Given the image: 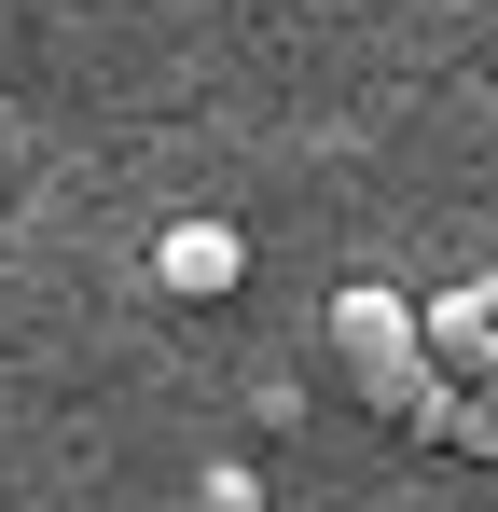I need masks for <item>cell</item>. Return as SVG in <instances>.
<instances>
[{
	"label": "cell",
	"mask_w": 498,
	"mask_h": 512,
	"mask_svg": "<svg viewBox=\"0 0 498 512\" xmlns=\"http://www.w3.org/2000/svg\"><path fill=\"white\" fill-rule=\"evenodd\" d=\"M153 277H166V291H236V277H249V236H236V222H166V236H153Z\"/></svg>",
	"instance_id": "7a4b0ae2"
},
{
	"label": "cell",
	"mask_w": 498,
	"mask_h": 512,
	"mask_svg": "<svg viewBox=\"0 0 498 512\" xmlns=\"http://www.w3.org/2000/svg\"><path fill=\"white\" fill-rule=\"evenodd\" d=\"M332 360H346L360 416L429 429V402H443V346H429V319H415L402 291H346V305H332Z\"/></svg>",
	"instance_id": "6da1fadb"
},
{
	"label": "cell",
	"mask_w": 498,
	"mask_h": 512,
	"mask_svg": "<svg viewBox=\"0 0 498 512\" xmlns=\"http://www.w3.org/2000/svg\"><path fill=\"white\" fill-rule=\"evenodd\" d=\"M429 346H443V374H485V388H498V277L457 291V305L429 319Z\"/></svg>",
	"instance_id": "3957f363"
}]
</instances>
